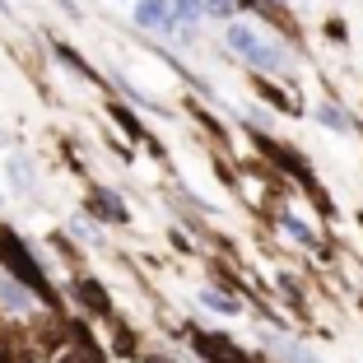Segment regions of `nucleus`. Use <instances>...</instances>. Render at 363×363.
I'll use <instances>...</instances> for the list:
<instances>
[{"label": "nucleus", "mask_w": 363, "mask_h": 363, "mask_svg": "<svg viewBox=\"0 0 363 363\" xmlns=\"http://www.w3.org/2000/svg\"><path fill=\"white\" fill-rule=\"evenodd\" d=\"M75 294H79V298H89V303H94L98 312H107V294H103V289L94 284V279H79V284H75Z\"/></svg>", "instance_id": "7"}, {"label": "nucleus", "mask_w": 363, "mask_h": 363, "mask_svg": "<svg viewBox=\"0 0 363 363\" xmlns=\"http://www.w3.org/2000/svg\"><path fill=\"white\" fill-rule=\"evenodd\" d=\"M0 303H5L10 312H28V308H33V294H28V289H23L14 275H5V279H0Z\"/></svg>", "instance_id": "4"}, {"label": "nucleus", "mask_w": 363, "mask_h": 363, "mask_svg": "<svg viewBox=\"0 0 363 363\" xmlns=\"http://www.w3.org/2000/svg\"><path fill=\"white\" fill-rule=\"evenodd\" d=\"M172 0H140L135 5V23L140 28H150V33H168L172 28Z\"/></svg>", "instance_id": "3"}, {"label": "nucleus", "mask_w": 363, "mask_h": 363, "mask_svg": "<svg viewBox=\"0 0 363 363\" xmlns=\"http://www.w3.org/2000/svg\"><path fill=\"white\" fill-rule=\"evenodd\" d=\"M233 10H238V0H205V14H214V19L233 23Z\"/></svg>", "instance_id": "10"}, {"label": "nucleus", "mask_w": 363, "mask_h": 363, "mask_svg": "<svg viewBox=\"0 0 363 363\" xmlns=\"http://www.w3.org/2000/svg\"><path fill=\"white\" fill-rule=\"evenodd\" d=\"M228 47H233L242 61H252L257 70H284V52L275 43H266L252 23H228Z\"/></svg>", "instance_id": "1"}, {"label": "nucleus", "mask_w": 363, "mask_h": 363, "mask_svg": "<svg viewBox=\"0 0 363 363\" xmlns=\"http://www.w3.org/2000/svg\"><path fill=\"white\" fill-rule=\"evenodd\" d=\"M98 210H103L107 219H126V205H121L112 191H98Z\"/></svg>", "instance_id": "8"}, {"label": "nucleus", "mask_w": 363, "mask_h": 363, "mask_svg": "<svg viewBox=\"0 0 363 363\" xmlns=\"http://www.w3.org/2000/svg\"><path fill=\"white\" fill-rule=\"evenodd\" d=\"M0 261L14 270V279H19V284H33L38 294H47V275L38 270V261L28 257V247H23L14 233H0Z\"/></svg>", "instance_id": "2"}, {"label": "nucleus", "mask_w": 363, "mask_h": 363, "mask_svg": "<svg viewBox=\"0 0 363 363\" xmlns=\"http://www.w3.org/2000/svg\"><path fill=\"white\" fill-rule=\"evenodd\" d=\"M201 303L210 312H219V317H238V298H228V294H219V289H201Z\"/></svg>", "instance_id": "5"}, {"label": "nucleus", "mask_w": 363, "mask_h": 363, "mask_svg": "<svg viewBox=\"0 0 363 363\" xmlns=\"http://www.w3.org/2000/svg\"><path fill=\"white\" fill-rule=\"evenodd\" d=\"M317 121H321V126H331V130H350V117H345L335 103H321L317 107Z\"/></svg>", "instance_id": "6"}, {"label": "nucleus", "mask_w": 363, "mask_h": 363, "mask_svg": "<svg viewBox=\"0 0 363 363\" xmlns=\"http://www.w3.org/2000/svg\"><path fill=\"white\" fill-rule=\"evenodd\" d=\"M284 233L298 238V242H317V238H312V228L303 224V219H294V214H284Z\"/></svg>", "instance_id": "9"}]
</instances>
